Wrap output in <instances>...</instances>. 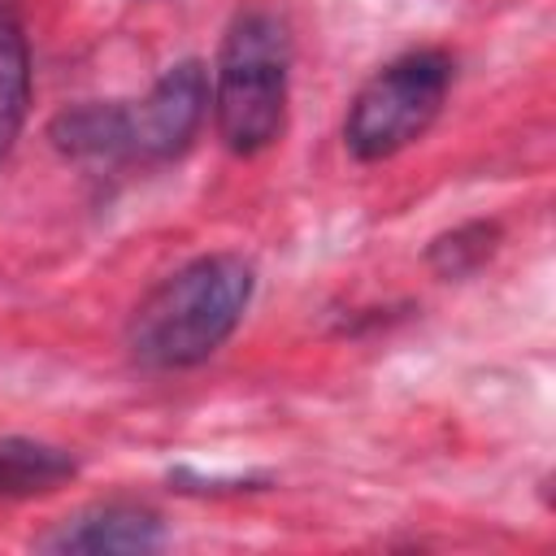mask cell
I'll return each instance as SVG.
<instances>
[{
  "label": "cell",
  "instance_id": "obj_1",
  "mask_svg": "<svg viewBox=\"0 0 556 556\" xmlns=\"http://www.w3.org/2000/svg\"><path fill=\"white\" fill-rule=\"evenodd\" d=\"M256 269L239 252H208L161 278L126 321V348L148 369H191L208 361L243 321Z\"/></svg>",
  "mask_w": 556,
  "mask_h": 556
},
{
  "label": "cell",
  "instance_id": "obj_2",
  "mask_svg": "<svg viewBox=\"0 0 556 556\" xmlns=\"http://www.w3.org/2000/svg\"><path fill=\"white\" fill-rule=\"evenodd\" d=\"M287 74H291V30L282 13L252 4L235 13L222 35L208 109L222 143L239 156L265 152L287 126Z\"/></svg>",
  "mask_w": 556,
  "mask_h": 556
},
{
  "label": "cell",
  "instance_id": "obj_3",
  "mask_svg": "<svg viewBox=\"0 0 556 556\" xmlns=\"http://www.w3.org/2000/svg\"><path fill=\"white\" fill-rule=\"evenodd\" d=\"M452 87V61L443 52H408L382 65L348 104L343 143L356 161H387L430 130Z\"/></svg>",
  "mask_w": 556,
  "mask_h": 556
},
{
  "label": "cell",
  "instance_id": "obj_4",
  "mask_svg": "<svg viewBox=\"0 0 556 556\" xmlns=\"http://www.w3.org/2000/svg\"><path fill=\"white\" fill-rule=\"evenodd\" d=\"M204 113H208V70L200 61L169 65L148 87V96L126 104L130 161H169V156H178L195 139Z\"/></svg>",
  "mask_w": 556,
  "mask_h": 556
},
{
  "label": "cell",
  "instance_id": "obj_5",
  "mask_svg": "<svg viewBox=\"0 0 556 556\" xmlns=\"http://www.w3.org/2000/svg\"><path fill=\"white\" fill-rule=\"evenodd\" d=\"M165 543V526L148 504H96L65 517L39 539L43 552H152Z\"/></svg>",
  "mask_w": 556,
  "mask_h": 556
},
{
  "label": "cell",
  "instance_id": "obj_6",
  "mask_svg": "<svg viewBox=\"0 0 556 556\" xmlns=\"http://www.w3.org/2000/svg\"><path fill=\"white\" fill-rule=\"evenodd\" d=\"M48 139L61 156L87 165H117L130 161L126 139V104H74L52 117Z\"/></svg>",
  "mask_w": 556,
  "mask_h": 556
},
{
  "label": "cell",
  "instance_id": "obj_7",
  "mask_svg": "<svg viewBox=\"0 0 556 556\" xmlns=\"http://www.w3.org/2000/svg\"><path fill=\"white\" fill-rule=\"evenodd\" d=\"M30 109V48L17 13L0 0V161L22 135Z\"/></svg>",
  "mask_w": 556,
  "mask_h": 556
},
{
  "label": "cell",
  "instance_id": "obj_8",
  "mask_svg": "<svg viewBox=\"0 0 556 556\" xmlns=\"http://www.w3.org/2000/svg\"><path fill=\"white\" fill-rule=\"evenodd\" d=\"M74 478V456L30 439H0V495H39Z\"/></svg>",
  "mask_w": 556,
  "mask_h": 556
},
{
  "label": "cell",
  "instance_id": "obj_9",
  "mask_svg": "<svg viewBox=\"0 0 556 556\" xmlns=\"http://www.w3.org/2000/svg\"><path fill=\"white\" fill-rule=\"evenodd\" d=\"M500 248V226L495 222H465L447 235H439L426 248V261L439 278H469L473 269H482Z\"/></svg>",
  "mask_w": 556,
  "mask_h": 556
}]
</instances>
